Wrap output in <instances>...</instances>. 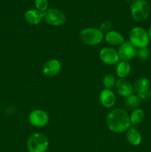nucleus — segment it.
<instances>
[{"label":"nucleus","mask_w":151,"mask_h":152,"mask_svg":"<svg viewBox=\"0 0 151 152\" xmlns=\"http://www.w3.org/2000/svg\"><path fill=\"white\" fill-rule=\"evenodd\" d=\"M142 103V99L139 97L138 94H133L130 95V96L125 97L124 99V105L130 108H133V109H136L139 108V106Z\"/></svg>","instance_id":"nucleus-18"},{"label":"nucleus","mask_w":151,"mask_h":152,"mask_svg":"<svg viewBox=\"0 0 151 152\" xmlns=\"http://www.w3.org/2000/svg\"><path fill=\"white\" fill-rule=\"evenodd\" d=\"M30 124L36 128L45 126L49 122V116L46 111L41 109H35L31 111L28 117Z\"/></svg>","instance_id":"nucleus-7"},{"label":"nucleus","mask_w":151,"mask_h":152,"mask_svg":"<svg viewBox=\"0 0 151 152\" xmlns=\"http://www.w3.org/2000/svg\"><path fill=\"white\" fill-rule=\"evenodd\" d=\"M49 140L42 133H34L29 137L27 142L28 152H46L48 149Z\"/></svg>","instance_id":"nucleus-3"},{"label":"nucleus","mask_w":151,"mask_h":152,"mask_svg":"<svg viewBox=\"0 0 151 152\" xmlns=\"http://www.w3.org/2000/svg\"><path fill=\"white\" fill-rule=\"evenodd\" d=\"M115 83H116V80H115V77L111 74H107L104 77L103 80H102V84H103L105 88L106 89H110L111 90L113 88L115 87Z\"/></svg>","instance_id":"nucleus-20"},{"label":"nucleus","mask_w":151,"mask_h":152,"mask_svg":"<svg viewBox=\"0 0 151 152\" xmlns=\"http://www.w3.org/2000/svg\"><path fill=\"white\" fill-rule=\"evenodd\" d=\"M145 117L144 112L141 108H136L134 109L130 115V120L131 124L138 125L142 123L144 120Z\"/></svg>","instance_id":"nucleus-19"},{"label":"nucleus","mask_w":151,"mask_h":152,"mask_svg":"<svg viewBox=\"0 0 151 152\" xmlns=\"http://www.w3.org/2000/svg\"><path fill=\"white\" fill-rule=\"evenodd\" d=\"M130 10L132 18L137 22H144L150 14V6L146 0H134Z\"/></svg>","instance_id":"nucleus-2"},{"label":"nucleus","mask_w":151,"mask_h":152,"mask_svg":"<svg viewBox=\"0 0 151 152\" xmlns=\"http://www.w3.org/2000/svg\"><path fill=\"white\" fill-rule=\"evenodd\" d=\"M110 28H111V23H110V22H108V21H105V22H102L99 29H100V31H102L103 34L105 32H106V34H107V33L109 32L110 31H111Z\"/></svg>","instance_id":"nucleus-23"},{"label":"nucleus","mask_w":151,"mask_h":152,"mask_svg":"<svg viewBox=\"0 0 151 152\" xmlns=\"http://www.w3.org/2000/svg\"><path fill=\"white\" fill-rule=\"evenodd\" d=\"M66 15L63 11L56 8L47 9L44 12V20L51 26H61L66 22Z\"/></svg>","instance_id":"nucleus-6"},{"label":"nucleus","mask_w":151,"mask_h":152,"mask_svg":"<svg viewBox=\"0 0 151 152\" xmlns=\"http://www.w3.org/2000/svg\"><path fill=\"white\" fill-rule=\"evenodd\" d=\"M36 9L39 11L45 12L48 9V1L47 0H34Z\"/></svg>","instance_id":"nucleus-22"},{"label":"nucleus","mask_w":151,"mask_h":152,"mask_svg":"<svg viewBox=\"0 0 151 152\" xmlns=\"http://www.w3.org/2000/svg\"><path fill=\"white\" fill-rule=\"evenodd\" d=\"M105 41L113 46H119L124 42V37L121 33L116 31H110L105 36Z\"/></svg>","instance_id":"nucleus-14"},{"label":"nucleus","mask_w":151,"mask_h":152,"mask_svg":"<svg viewBox=\"0 0 151 152\" xmlns=\"http://www.w3.org/2000/svg\"><path fill=\"white\" fill-rule=\"evenodd\" d=\"M106 124L108 129L114 133L127 132L131 125L130 115L122 108H115L107 116Z\"/></svg>","instance_id":"nucleus-1"},{"label":"nucleus","mask_w":151,"mask_h":152,"mask_svg":"<svg viewBox=\"0 0 151 152\" xmlns=\"http://www.w3.org/2000/svg\"><path fill=\"white\" fill-rule=\"evenodd\" d=\"M118 56L122 61L130 62L136 56L137 48L134 47L129 41H124L118 49Z\"/></svg>","instance_id":"nucleus-9"},{"label":"nucleus","mask_w":151,"mask_h":152,"mask_svg":"<svg viewBox=\"0 0 151 152\" xmlns=\"http://www.w3.org/2000/svg\"><path fill=\"white\" fill-rule=\"evenodd\" d=\"M147 33H148V36H149V39H150V42H151V26H150V28H149V30H148Z\"/></svg>","instance_id":"nucleus-25"},{"label":"nucleus","mask_w":151,"mask_h":152,"mask_svg":"<svg viewBox=\"0 0 151 152\" xmlns=\"http://www.w3.org/2000/svg\"><path fill=\"white\" fill-rule=\"evenodd\" d=\"M101 60L106 65H115L119 62L118 51L112 47L103 48L99 52Z\"/></svg>","instance_id":"nucleus-8"},{"label":"nucleus","mask_w":151,"mask_h":152,"mask_svg":"<svg viewBox=\"0 0 151 152\" xmlns=\"http://www.w3.org/2000/svg\"><path fill=\"white\" fill-rule=\"evenodd\" d=\"M139 97L141 98L142 100L144 101H149L151 99V90L149 89L148 91H147L144 93L142 94L139 95Z\"/></svg>","instance_id":"nucleus-24"},{"label":"nucleus","mask_w":151,"mask_h":152,"mask_svg":"<svg viewBox=\"0 0 151 152\" xmlns=\"http://www.w3.org/2000/svg\"><path fill=\"white\" fill-rule=\"evenodd\" d=\"M115 88L117 94L124 98L133 94L134 91L133 86L126 79H118L115 83Z\"/></svg>","instance_id":"nucleus-11"},{"label":"nucleus","mask_w":151,"mask_h":152,"mask_svg":"<svg viewBox=\"0 0 151 152\" xmlns=\"http://www.w3.org/2000/svg\"><path fill=\"white\" fill-rule=\"evenodd\" d=\"M137 57L140 59L141 61H146L150 56V51L148 49L147 47L142 48L137 50V53H136Z\"/></svg>","instance_id":"nucleus-21"},{"label":"nucleus","mask_w":151,"mask_h":152,"mask_svg":"<svg viewBox=\"0 0 151 152\" xmlns=\"http://www.w3.org/2000/svg\"><path fill=\"white\" fill-rule=\"evenodd\" d=\"M124 1H126V2H130V3H132L133 1H134V0H124Z\"/></svg>","instance_id":"nucleus-26"},{"label":"nucleus","mask_w":151,"mask_h":152,"mask_svg":"<svg viewBox=\"0 0 151 152\" xmlns=\"http://www.w3.org/2000/svg\"><path fill=\"white\" fill-rule=\"evenodd\" d=\"M127 140L130 145L137 146L141 144L142 141V137L140 132H138L136 129L131 128L127 131V134H126Z\"/></svg>","instance_id":"nucleus-17"},{"label":"nucleus","mask_w":151,"mask_h":152,"mask_svg":"<svg viewBox=\"0 0 151 152\" xmlns=\"http://www.w3.org/2000/svg\"><path fill=\"white\" fill-rule=\"evenodd\" d=\"M24 18L27 23L32 25H36L44 20V13L36 9H30L25 12Z\"/></svg>","instance_id":"nucleus-13"},{"label":"nucleus","mask_w":151,"mask_h":152,"mask_svg":"<svg viewBox=\"0 0 151 152\" xmlns=\"http://www.w3.org/2000/svg\"><path fill=\"white\" fill-rule=\"evenodd\" d=\"M79 37L84 44L90 46H96L102 42L105 35L99 28H86L80 32Z\"/></svg>","instance_id":"nucleus-5"},{"label":"nucleus","mask_w":151,"mask_h":152,"mask_svg":"<svg viewBox=\"0 0 151 152\" xmlns=\"http://www.w3.org/2000/svg\"><path fill=\"white\" fill-rule=\"evenodd\" d=\"M129 42L136 48L139 49L146 48L150 43L148 33L142 27H134L132 28L129 34Z\"/></svg>","instance_id":"nucleus-4"},{"label":"nucleus","mask_w":151,"mask_h":152,"mask_svg":"<svg viewBox=\"0 0 151 152\" xmlns=\"http://www.w3.org/2000/svg\"><path fill=\"white\" fill-rule=\"evenodd\" d=\"M62 70V64L58 59H50L44 64L42 71L44 75L49 77H53L58 75Z\"/></svg>","instance_id":"nucleus-10"},{"label":"nucleus","mask_w":151,"mask_h":152,"mask_svg":"<svg viewBox=\"0 0 151 152\" xmlns=\"http://www.w3.org/2000/svg\"><path fill=\"white\" fill-rule=\"evenodd\" d=\"M131 65L129 62L121 61L118 62V65L115 68V73L119 79H126L131 73Z\"/></svg>","instance_id":"nucleus-16"},{"label":"nucleus","mask_w":151,"mask_h":152,"mask_svg":"<svg viewBox=\"0 0 151 152\" xmlns=\"http://www.w3.org/2000/svg\"><path fill=\"white\" fill-rule=\"evenodd\" d=\"M133 89L136 94H142L150 89V81L146 77H140L133 84Z\"/></svg>","instance_id":"nucleus-15"},{"label":"nucleus","mask_w":151,"mask_h":152,"mask_svg":"<svg viewBox=\"0 0 151 152\" xmlns=\"http://www.w3.org/2000/svg\"><path fill=\"white\" fill-rule=\"evenodd\" d=\"M99 101L105 108H112L116 102V96L112 90L105 88L99 94Z\"/></svg>","instance_id":"nucleus-12"}]
</instances>
